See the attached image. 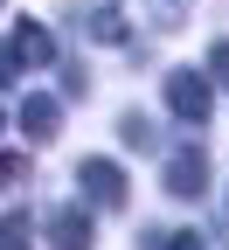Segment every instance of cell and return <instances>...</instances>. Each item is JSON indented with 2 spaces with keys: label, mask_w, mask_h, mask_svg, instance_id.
<instances>
[{
  "label": "cell",
  "mask_w": 229,
  "mask_h": 250,
  "mask_svg": "<svg viewBox=\"0 0 229 250\" xmlns=\"http://www.w3.org/2000/svg\"><path fill=\"white\" fill-rule=\"evenodd\" d=\"M167 111H174L181 125H208V111H215V83H208L202 70H174V77H167Z\"/></svg>",
  "instance_id": "obj_1"
},
{
  "label": "cell",
  "mask_w": 229,
  "mask_h": 250,
  "mask_svg": "<svg viewBox=\"0 0 229 250\" xmlns=\"http://www.w3.org/2000/svg\"><path fill=\"white\" fill-rule=\"evenodd\" d=\"M77 188H83V202H90V208H125V195H132V188H125V167L104 160V153L77 167Z\"/></svg>",
  "instance_id": "obj_2"
},
{
  "label": "cell",
  "mask_w": 229,
  "mask_h": 250,
  "mask_svg": "<svg viewBox=\"0 0 229 250\" xmlns=\"http://www.w3.org/2000/svg\"><path fill=\"white\" fill-rule=\"evenodd\" d=\"M202 188H208V153H202V146H181V153H167V195L194 202Z\"/></svg>",
  "instance_id": "obj_3"
},
{
  "label": "cell",
  "mask_w": 229,
  "mask_h": 250,
  "mask_svg": "<svg viewBox=\"0 0 229 250\" xmlns=\"http://www.w3.org/2000/svg\"><path fill=\"white\" fill-rule=\"evenodd\" d=\"M49 243H56V250H90V243H97L90 208H77V202H70V208H56V215H49Z\"/></svg>",
  "instance_id": "obj_4"
},
{
  "label": "cell",
  "mask_w": 229,
  "mask_h": 250,
  "mask_svg": "<svg viewBox=\"0 0 229 250\" xmlns=\"http://www.w3.org/2000/svg\"><path fill=\"white\" fill-rule=\"evenodd\" d=\"M21 132H28V139H35V146H49V139L62 132V104L49 98V90H35V98H28V104H21Z\"/></svg>",
  "instance_id": "obj_5"
},
{
  "label": "cell",
  "mask_w": 229,
  "mask_h": 250,
  "mask_svg": "<svg viewBox=\"0 0 229 250\" xmlns=\"http://www.w3.org/2000/svg\"><path fill=\"white\" fill-rule=\"evenodd\" d=\"M7 42H14V56H21V62H35V70H49V62H56V35H49L42 21H21Z\"/></svg>",
  "instance_id": "obj_6"
},
{
  "label": "cell",
  "mask_w": 229,
  "mask_h": 250,
  "mask_svg": "<svg viewBox=\"0 0 229 250\" xmlns=\"http://www.w3.org/2000/svg\"><path fill=\"white\" fill-rule=\"evenodd\" d=\"M83 28H90V42H125V35H132L118 7H83Z\"/></svg>",
  "instance_id": "obj_7"
},
{
  "label": "cell",
  "mask_w": 229,
  "mask_h": 250,
  "mask_svg": "<svg viewBox=\"0 0 229 250\" xmlns=\"http://www.w3.org/2000/svg\"><path fill=\"white\" fill-rule=\"evenodd\" d=\"M139 250H208V243H202V229H146Z\"/></svg>",
  "instance_id": "obj_8"
},
{
  "label": "cell",
  "mask_w": 229,
  "mask_h": 250,
  "mask_svg": "<svg viewBox=\"0 0 229 250\" xmlns=\"http://www.w3.org/2000/svg\"><path fill=\"white\" fill-rule=\"evenodd\" d=\"M28 181V160H21V153H0V188H21Z\"/></svg>",
  "instance_id": "obj_9"
},
{
  "label": "cell",
  "mask_w": 229,
  "mask_h": 250,
  "mask_svg": "<svg viewBox=\"0 0 229 250\" xmlns=\"http://www.w3.org/2000/svg\"><path fill=\"white\" fill-rule=\"evenodd\" d=\"M208 83H222V90H229V42H215V49H208Z\"/></svg>",
  "instance_id": "obj_10"
},
{
  "label": "cell",
  "mask_w": 229,
  "mask_h": 250,
  "mask_svg": "<svg viewBox=\"0 0 229 250\" xmlns=\"http://www.w3.org/2000/svg\"><path fill=\"white\" fill-rule=\"evenodd\" d=\"M21 70H28V62L14 56V42H0V83H21Z\"/></svg>",
  "instance_id": "obj_11"
},
{
  "label": "cell",
  "mask_w": 229,
  "mask_h": 250,
  "mask_svg": "<svg viewBox=\"0 0 229 250\" xmlns=\"http://www.w3.org/2000/svg\"><path fill=\"white\" fill-rule=\"evenodd\" d=\"M7 243H28V215H0V250Z\"/></svg>",
  "instance_id": "obj_12"
},
{
  "label": "cell",
  "mask_w": 229,
  "mask_h": 250,
  "mask_svg": "<svg viewBox=\"0 0 229 250\" xmlns=\"http://www.w3.org/2000/svg\"><path fill=\"white\" fill-rule=\"evenodd\" d=\"M153 139H160V132H153V125H146L139 111H132V118H125V146H153Z\"/></svg>",
  "instance_id": "obj_13"
},
{
  "label": "cell",
  "mask_w": 229,
  "mask_h": 250,
  "mask_svg": "<svg viewBox=\"0 0 229 250\" xmlns=\"http://www.w3.org/2000/svg\"><path fill=\"white\" fill-rule=\"evenodd\" d=\"M7 250H28V243H7Z\"/></svg>",
  "instance_id": "obj_14"
},
{
  "label": "cell",
  "mask_w": 229,
  "mask_h": 250,
  "mask_svg": "<svg viewBox=\"0 0 229 250\" xmlns=\"http://www.w3.org/2000/svg\"><path fill=\"white\" fill-rule=\"evenodd\" d=\"M0 125H7V111H0Z\"/></svg>",
  "instance_id": "obj_15"
}]
</instances>
